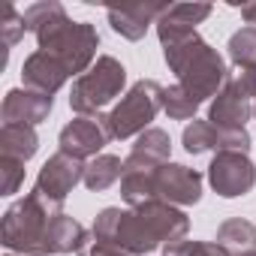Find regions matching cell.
Returning <instances> with one entry per match:
<instances>
[{"label":"cell","mask_w":256,"mask_h":256,"mask_svg":"<svg viewBox=\"0 0 256 256\" xmlns=\"http://www.w3.org/2000/svg\"><path fill=\"white\" fill-rule=\"evenodd\" d=\"M226 256H232V253H226Z\"/></svg>","instance_id":"d6a6232c"},{"label":"cell","mask_w":256,"mask_h":256,"mask_svg":"<svg viewBox=\"0 0 256 256\" xmlns=\"http://www.w3.org/2000/svg\"><path fill=\"white\" fill-rule=\"evenodd\" d=\"M154 190L169 205H196L202 199V175L184 163H166L154 172Z\"/></svg>","instance_id":"8fae6325"},{"label":"cell","mask_w":256,"mask_h":256,"mask_svg":"<svg viewBox=\"0 0 256 256\" xmlns=\"http://www.w3.org/2000/svg\"><path fill=\"white\" fill-rule=\"evenodd\" d=\"M120 196H124V202L130 205V208L157 199L154 172H124V178H120Z\"/></svg>","instance_id":"ffe728a7"},{"label":"cell","mask_w":256,"mask_h":256,"mask_svg":"<svg viewBox=\"0 0 256 256\" xmlns=\"http://www.w3.org/2000/svg\"><path fill=\"white\" fill-rule=\"evenodd\" d=\"M208 184L223 199L247 196L256 187V166H253V160L247 154L220 151V154H214V160L208 166Z\"/></svg>","instance_id":"52a82bcc"},{"label":"cell","mask_w":256,"mask_h":256,"mask_svg":"<svg viewBox=\"0 0 256 256\" xmlns=\"http://www.w3.org/2000/svg\"><path fill=\"white\" fill-rule=\"evenodd\" d=\"M229 60L238 66V70H247V66H256V28H241L229 36Z\"/></svg>","instance_id":"7402d4cb"},{"label":"cell","mask_w":256,"mask_h":256,"mask_svg":"<svg viewBox=\"0 0 256 256\" xmlns=\"http://www.w3.org/2000/svg\"><path fill=\"white\" fill-rule=\"evenodd\" d=\"M172 139L166 130L160 126H151L142 136H136L133 151L124 160V172H157L160 166L172 163Z\"/></svg>","instance_id":"5bb4252c"},{"label":"cell","mask_w":256,"mask_h":256,"mask_svg":"<svg viewBox=\"0 0 256 256\" xmlns=\"http://www.w3.org/2000/svg\"><path fill=\"white\" fill-rule=\"evenodd\" d=\"M229 250H223L217 241H193V238H181L163 247V256H226Z\"/></svg>","instance_id":"cb8c5ba5"},{"label":"cell","mask_w":256,"mask_h":256,"mask_svg":"<svg viewBox=\"0 0 256 256\" xmlns=\"http://www.w3.org/2000/svg\"><path fill=\"white\" fill-rule=\"evenodd\" d=\"M223 250H229L232 256H247L256 253V226L244 217H232L226 223H220L217 238H214Z\"/></svg>","instance_id":"e0dca14e"},{"label":"cell","mask_w":256,"mask_h":256,"mask_svg":"<svg viewBox=\"0 0 256 256\" xmlns=\"http://www.w3.org/2000/svg\"><path fill=\"white\" fill-rule=\"evenodd\" d=\"M124 178V163H120V157H114V154H100V157H94L88 166H84V187L88 190H94V193H102V190H108L114 181H120Z\"/></svg>","instance_id":"d6986e66"},{"label":"cell","mask_w":256,"mask_h":256,"mask_svg":"<svg viewBox=\"0 0 256 256\" xmlns=\"http://www.w3.org/2000/svg\"><path fill=\"white\" fill-rule=\"evenodd\" d=\"M199 100L187 90V88H181V84H172V88H166L163 90V112L172 118V120H196V112H199Z\"/></svg>","instance_id":"44dd1931"},{"label":"cell","mask_w":256,"mask_h":256,"mask_svg":"<svg viewBox=\"0 0 256 256\" xmlns=\"http://www.w3.org/2000/svg\"><path fill=\"white\" fill-rule=\"evenodd\" d=\"M253 100H250V94L232 78V72H229V82L223 84V90L211 100V108H208V120L214 124V126H223V130H241V126L250 120V114H253Z\"/></svg>","instance_id":"7c38bea8"},{"label":"cell","mask_w":256,"mask_h":256,"mask_svg":"<svg viewBox=\"0 0 256 256\" xmlns=\"http://www.w3.org/2000/svg\"><path fill=\"white\" fill-rule=\"evenodd\" d=\"M66 78H70L66 66H64L60 60H54L52 54L40 52V48H36L34 54H28V60H24V66H22V82H24V88L40 90V94H48V96H54V94L66 84Z\"/></svg>","instance_id":"2e32d148"},{"label":"cell","mask_w":256,"mask_h":256,"mask_svg":"<svg viewBox=\"0 0 256 256\" xmlns=\"http://www.w3.org/2000/svg\"><path fill=\"white\" fill-rule=\"evenodd\" d=\"M166 12V4H136V6H108V24L114 34H120L124 40L139 42L151 24L160 22V16Z\"/></svg>","instance_id":"9a60e30c"},{"label":"cell","mask_w":256,"mask_h":256,"mask_svg":"<svg viewBox=\"0 0 256 256\" xmlns=\"http://www.w3.org/2000/svg\"><path fill=\"white\" fill-rule=\"evenodd\" d=\"M54 108V96L30 90V88H16L4 96V108L0 118L4 124H18V126H36L42 124Z\"/></svg>","instance_id":"4fadbf2b"},{"label":"cell","mask_w":256,"mask_h":256,"mask_svg":"<svg viewBox=\"0 0 256 256\" xmlns=\"http://www.w3.org/2000/svg\"><path fill=\"white\" fill-rule=\"evenodd\" d=\"M22 181H24V160L0 157V190H4V196L18 193Z\"/></svg>","instance_id":"484cf974"},{"label":"cell","mask_w":256,"mask_h":256,"mask_svg":"<svg viewBox=\"0 0 256 256\" xmlns=\"http://www.w3.org/2000/svg\"><path fill=\"white\" fill-rule=\"evenodd\" d=\"M208 16H211V6H208V4H169L166 12H163L166 22L184 24V28H196V24H202Z\"/></svg>","instance_id":"603a6c76"},{"label":"cell","mask_w":256,"mask_h":256,"mask_svg":"<svg viewBox=\"0 0 256 256\" xmlns=\"http://www.w3.org/2000/svg\"><path fill=\"white\" fill-rule=\"evenodd\" d=\"M60 151L72 154L78 160L84 157H100V151L112 142L108 133V120L106 114H88V118H76L60 130Z\"/></svg>","instance_id":"9c48e42d"},{"label":"cell","mask_w":256,"mask_h":256,"mask_svg":"<svg viewBox=\"0 0 256 256\" xmlns=\"http://www.w3.org/2000/svg\"><path fill=\"white\" fill-rule=\"evenodd\" d=\"M82 256H130V253H124L112 244H100V241H90V247L82 253Z\"/></svg>","instance_id":"83f0119b"},{"label":"cell","mask_w":256,"mask_h":256,"mask_svg":"<svg viewBox=\"0 0 256 256\" xmlns=\"http://www.w3.org/2000/svg\"><path fill=\"white\" fill-rule=\"evenodd\" d=\"M163 84L154 78H139L130 90L120 96V102L106 114L112 139H133L151 130V120L163 108Z\"/></svg>","instance_id":"5b68a950"},{"label":"cell","mask_w":256,"mask_h":256,"mask_svg":"<svg viewBox=\"0 0 256 256\" xmlns=\"http://www.w3.org/2000/svg\"><path fill=\"white\" fill-rule=\"evenodd\" d=\"M253 118H256V108H253Z\"/></svg>","instance_id":"4dcf8cb0"},{"label":"cell","mask_w":256,"mask_h":256,"mask_svg":"<svg viewBox=\"0 0 256 256\" xmlns=\"http://www.w3.org/2000/svg\"><path fill=\"white\" fill-rule=\"evenodd\" d=\"M126 84V70L118 58L112 54H100L96 64L78 76L72 82V94H70V108L78 114V118H88V114H100V108H106L114 96H120Z\"/></svg>","instance_id":"8992f818"},{"label":"cell","mask_w":256,"mask_h":256,"mask_svg":"<svg viewBox=\"0 0 256 256\" xmlns=\"http://www.w3.org/2000/svg\"><path fill=\"white\" fill-rule=\"evenodd\" d=\"M184 151L187 154H208V151H238V154H247L250 151V133L247 126L241 130H223V126H214L211 120H190L184 126Z\"/></svg>","instance_id":"ba28073f"},{"label":"cell","mask_w":256,"mask_h":256,"mask_svg":"<svg viewBox=\"0 0 256 256\" xmlns=\"http://www.w3.org/2000/svg\"><path fill=\"white\" fill-rule=\"evenodd\" d=\"M190 217L163 199H151L136 208H102L94 220L90 238L100 244H112L130 256H145L160 244H172L187 238Z\"/></svg>","instance_id":"6da1fadb"},{"label":"cell","mask_w":256,"mask_h":256,"mask_svg":"<svg viewBox=\"0 0 256 256\" xmlns=\"http://www.w3.org/2000/svg\"><path fill=\"white\" fill-rule=\"evenodd\" d=\"M232 78L250 94V100H256V66H247V70H238V72H232Z\"/></svg>","instance_id":"4316f807"},{"label":"cell","mask_w":256,"mask_h":256,"mask_svg":"<svg viewBox=\"0 0 256 256\" xmlns=\"http://www.w3.org/2000/svg\"><path fill=\"white\" fill-rule=\"evenodd\" d=\"M6 256H18V253H6Z\"/></svg>","instance_id":"f546056e"},{"label":"cell","mask_w":256,"mask_h":256,"mask_svg":"<svg viewBox=\"0 0 256 256\" xmlns=\"http://www.w3.org/2000/svg\"><path fill=\"white\" fill-rule=\"evenodd\" d=\"M64 211V205L46 199L40 190H30L24 199H18L0 223V241L10 253L18 256H42L46 235L52 229V220Z\"/></svg>","instance_id":"277c9868"},{"label":"cell","mask_w":256,"mask_h":256,"mask_svg":"<svg viewBox=\"0 0 256 256\" xmlns=\"http://www.w3.org/2000/svg\"><path fill=\"white\" fill-rule=\"evenodd\" d=\"M84 160H78V157H72V154H64V151H58V154H52L46 163H42V169H40V178H36V184H34V190H40L46 199H52V202H58V205H64V199L72 193V187L78 184V181H84Z\"/></svg>","instance_id":"30bf717a"},{"label":"cell","mask_w":256,"mask_h":256,"mask_svg":"<svg viewBox=\"0 0 256 256\" xmlns=\"http://www.w3.org/2000/svg\"><path fill=\"white\" fill-rule=\"evenodd\" d=\"M157 36H160L163 58H166L169 70L178 76V84L187 88L199 102H205L208 96H217L223 90V84L229 82L226 60L217 54V48H211L196 34V28L172 24L160 16Z\"/></svg>","instance_id":"7a4b0ae2"},{"label":"cell","mask_w":256,"mask_h":256,"mask_svg":"<svg viewBox=\"0 0 256 256\" xmlns=\"http://www.w3.org/2000/svg\"><path fill=\"white\" fill-rule=\"evenodd\" d=\"M241 18H244L250 28H256V4H244V6H241Z\"/></svg>","instance_id":"f1b7e54d"},{"label":"cell","mask_w":256,"mask_h":256,"mask_svg":"<svg viewBox=\"0 0 256 256\" xmlns=\"http://www.w3.org/2000/svg\"><path fill=\"white\" fill-rule=\"evenodd\" d=\"M24 30H28V24H24V12H18L16 6H4V16H0V36H4L6 52H10L12 46L22 42Z\"/></svg>","instance_id":"d4e9b609"},{"label":"cell","mask_w":256,"mask_h":256,"mask_svg":"<svg viewBox=\"0 0 256 256\" xmlns=\"http://www.w3.org/2000/svg\"><path fill=\"white\" fill-rule=\"evenodd\" d=\"M36 151H40V136L34 126L4 124V130H0V157H16L28 163Z\"/></svg>","instance_id":"ac0fdd59"},{"label":"cell","mask_w":256,"mask_h":256,"mask_svg":"<svg viewBox=\"0 0 256 256\" xmlns=\"http://www.w3.org/2000/svg\"><path fill=\"white\" fill-rule=\"evenodd\" d=\"M24 24L36 36L40 52L60 60L70 76H76V72L84 76L96 64V48H100L96 28L88 22H72L58 0H46V4L28 6Z\"/></svg>","instance_id":"3957f363"},{"label":"cell","mask_w":256,"mask_h":256,"mask_svg":"<svg viewBox=\"0 0 256 256\" xmlns=\"http://www.w3.org/2000/svg\"><path fill=\"white\" fill-rule=\"evenodd\" d=\"M247 256H256V253H247Z\"/></svg>","instance_id":"1f68e13d"}]
</instances>
